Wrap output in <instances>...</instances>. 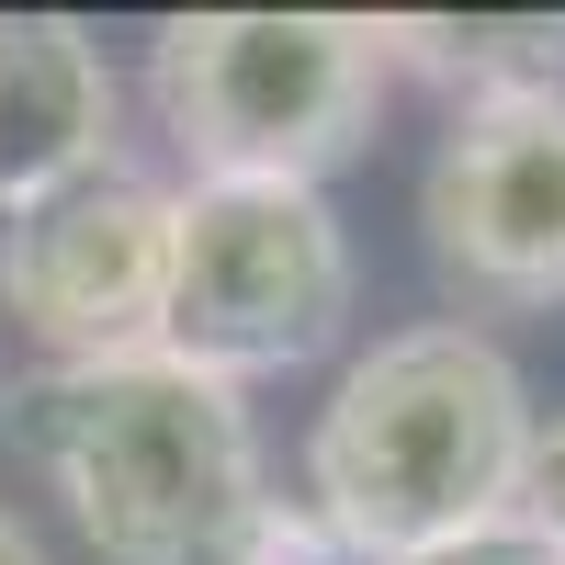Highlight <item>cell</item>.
<instances>
[{"instance_id": "obj_1", "label": "cell", "mask_w": 565, "mask_h": 565, "mask_svg": "<svg viewBox=\"0 0 565 565\" xmlns=\"http://www.w3.org/2000/svg\"><path fill=\"white\" fill-rule=\"evenodd\" d=\"M532 430V385L487 328H396L328 385L306 430V498L351 543V565H407L521 509Z\"/></svg>"}, {"instance_id": "obj_2", "label": "cell", "mask_w": 565, "mask_h": 565, "mask_svg": "<svg viewBox=\"0 0 565 565\" xmlns=\"http://www.w3.org/2000/svg\"><path fill=\"white\" fill-rule=\"evenodd\" d=\"M12 441L103 565H215L226 521L260 498L249 396L170 351L34 362L12 385Z\"/></svg>"}, {"instance_id": "obj_3", "label": "cell", "mask_w": 565, "mask_h": 565, "mask_svg": "<svg viewBox=\"0 0 565 565\" xmlns=\"http://www.w3.org/2000/svg\"><path fill=\"white\" fill-rule=\"evenodd\" d=\"M385 103V23L362 12H181L148 34V114L193 181H317Z\"/></svg>"}, {"instance_id": "obj_4", "label": "cell", "mask_w": 565, "mask_h": 565, "mask_svg": "<svg viewBox=\"0 0 565 565\" xmlns=\"http://www.w3.org/2000/svg\"><path fill=\"white\" fill-rule=\"evenodd\" d=\"M351 295L362 260L317 181H181L170 193V295H159L170 362L249 396L260 373H295L340 340Z\"/></svg>"}, {"instance_id": "obj_5", "label": "cell", "mask_w": 565, "mask_h": 565, "mask_svg": "<svg viewBox=\"0 0 565 565\" xmlns=\"http://www.w3.org/2000/svg\"><path fill=\"white\" fill-rule=\"evenodd\" d=\"M418 226H430V271L452 282L463 328L565 306V90L452 114L418 181Z\"/></svg>"}, {"instance_id": "obj_6", "label": "cell", "mask_w": 565, "mask_h": 565, "mask_svg": "<svg viewBox=\"0 0 565 565\" xmlns=\"http://www.w3.org/2000/svg\"><path fill=\"white\" fill-rule=\"evenodd\" d=\"M159 295H170V181L114 159L68 193L0 215V317L45 362L159 351Z\"/></svg>"}, {"instance_id": "obj_7", "label": "cell", "mask_w": 565, "mask_h": 565, "mask_svg": "<svg viewBox=\"0 0 565 565\" xmlns=\"http://www.w3.org/2000/svg\"><path fill=\"white\" fill-rule=\"evenodd\" d=\"M125 159L114 57L68 12H0V215Z\"/></svg>"}, {"instance_id": "obj_8", "label": "cell", "mask_w": 565, "mask_h": 565, "mask_svg": "<svg viewBox=\"0 0 565 565\" xmlns=\"http://www.w3.org/2000/svg\"><path fill=\"white\" fill-rule=\"evenodd\" d=\"M385 68H418L476 103H532L565 90V12H396L385 23Z\"/></svg>"}, {"instance_id": "obj_9", "label": "cell", "mask_w": 565, "mask_h": 565, "mask_svg": "<svg viewBox=\"0 0 565 565\" xmlns=\"http://www.w3.org/2000/svg\"><path fill=\"white\" fill-rule=\"evenodd\" d=\"M215 565H351V543L317 521V498H306V487H271V476H260V498L226 521Z\"/></svg>"}, {"instance_id": "obj_10", "label": "cell", "mask_w": 565, "mask_h": 565, "mask_svg": "<svg viewBox=\"0 0 565 565\" xmlns=\"http://www.w3.org/2000/svg\"><path fill=\"white\" fill-rule=\"evenodd\" d=\"M521 521L554 543V565H565V418H543L532 430V463H521Z\"/></svg>"}, {"instance_id": "obj_11", "label": "cell", "mask_w": 565, "mask_h": 565, "mask_svg": "<svg viewBox=\"0 0 565 565\" xmlns=\"http://www.w3.org/2000/svg\"><path fill=\"white\" fill-rule=\"evenodd\" d=\"M407 565H554V543L509 509V521H487V532H452V543H430V554H407Z\"/></svg>"}, {"instance_id": "obj_12", "label": "cell", "mask_w": 565, "mask_h": 565, "mask_svg": "<svg viewBox=\"0 0 565 565\" xmlns=\"http://www.w3.org/2000/svg\"><path fill=\"white\" fill-rule=\"evenodd\" d=\"M0 565H45V543H34L23 509H0Z\"/></svg>"}]
</instances>
